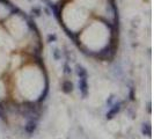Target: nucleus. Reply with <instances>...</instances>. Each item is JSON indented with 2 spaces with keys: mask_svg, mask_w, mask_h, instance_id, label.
I'll return each mask as SVG.
<instances>
[{
  "mask_svg": "<svg viewBox=\"0 0 154 139\" xmlns=\"http://www.w3.org/2000/svg\"><path fill=\"white\" fill-rule=\"evenodd\" d=\"M36 122L32 119V121H29L28 123H27V125L24 126V130H26V132L28 133V134H31V133H34V131L36 130Z\"/></svg>",
  "mask_w": 154,
  "mask_h": 139,
  "instance_id": "obj_3",
  "label": "nucleus"
},
{
  "mask_svg": "<svg viewBox=\"0 0 154 139\" xmlns=\"http://www.w3.org/2000/svg\"><path fill=\"white\" fill-rule=\"evenodd\" d=\"M48 92H49V84H48V81H46V85H45V88H44V92L42 93L41 95H39V99L37 101L38 102H42V101L45 99V96H46V94H48Z\"/></svg>",
  "mask_w": 154,
  "mask_h": 139,
  "instance_id": "obj_7",
  "label": "nucleus"
},
{
  "mask_svg": "<svg viewBox=\"0 0 154 139\" xmlns=\"http://www.w3.org/2000/svg\"><path fill=\"white\" fill-rule=\"evenodd\" d=\"M71 71H69V66L67 65H65V73H69Z\"/></svg>",
  "mask_w": 154,
  "mask_h": 139,
  "instance_id": "obj_8",
  "label": "nucleus"
},
{
  "mask_svg": "<svg viewBox=\"0 0 154 139\" xmlns=\"http://www.w3.org/2000/svg\"><path fill=\"white\" fill-rule=\"evenodd\" d=\"M79 89L82 95V97H87L88 95V84H87V78H80L79 80Z\"/></svg>",
  "mask_w": 154,
  "mask_h": 139,
  "instance_id": "obj_1",
  "label": "nucleus"
},
{
  "mask_svg": "<svg viewBox=\"0 0 154 139\" xmlns=\"http://www.w3.org/2000/svg\"><path fill=\"white\" fill-rule=\"evenodd\" d=\"M77 74L79 78H87V71L81 66H77Z\"/></svg>",
  "mask_w": 154,
  "mask_h": 139,
  "instance_id": "obj_5",
  "label": "nucleus"
},
{
  "mask_svg": "<svg viewBox=\"0 0 154 139\" xmlns=\"http://www.w3.org/2000/svg\"><path fill=\"white\" fill-rule=\"evenodd\" d=\"M72 91H73V85H72V82L69 81V80L64 81V82H63V92L71 93Z\"/></svg>",
  "mask_w": 154,
  "mask_h": 139,
  "instance_id": "obj_4",
  "label": "nucleus"
},
{
  "mask_svg": "<svg viewBox=\"0 0 154 139\" xmlns=\"http://www.w3.org/2000/svg\"><path fill=\"white\" fill-rule=\"evenodd\" d=\"M141 131L144 134H147V136H151V125L149 124H143V129Z\"/></svg>",
  "mask_w": 154,
  "mask_h": 139,
  "instance_id": "obj_6",
  "label": "nucleus"
},
{
  "mask_svg": "<svg viewBox=\"0 0 154 139\" xmlns=\"http://www.w3.org/2000/svg\"><path fill=\"white\" fill-rule=\"evenodd\" d=\"M121 106H122V102H117V103H115V104L110 108V110L107 113V118H108V119L114 118L115 115H117V114L119 113V110H121Z\"/></svg>",
  "mask_w": 154,
  "mask_h": 139,
  "instance_id": "obj_2",
  "label": "nucleus"
}]
</instances>
